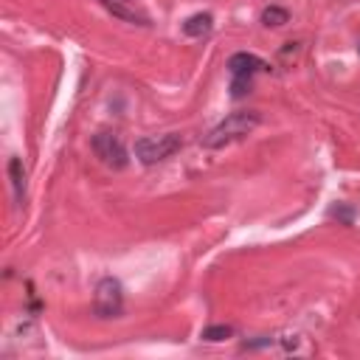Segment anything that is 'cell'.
<instances>
[{"mask_svg":"<svg viewBox=\"0 0 360 360\" xmlns=\"http://www.w3.org/2000/svg\"><path fill=\"white\" fill-rule=\"evenodd\" d=\"M93 152L110 169H124L130 163L127 146H124V141L116 132H99V135H93Z\"/></svg>","mask_w":360,"mask_h":360,"instance_id":"277c9868","label":"cell"},{"mask_svg":"<svg viewBox=\"0 0 360 360\" xmlns=\"http://www.w3.org/2000/svg\"><path fill=\"white\" fill-rule=\"evenodd\" d=\"M259 124H262V116H259L256 110H237V113L226 116L214 130H209L200 144H203L206 149H223V146H228V144H234V141L251 135Z\"/></svg>","mask_w":360,"mask_h":360,"instance_id":"6da1fadb","label":"cell"},{"mask_svg":"<svg viewBox=\"0 0 360 360\" xmlns=\"http://www.w3.org/2000/svg\"><path fill=\"white\" fill-rule=\"evenodd\" d=\"M93 312L99 318H118L124 312V287L118 279L104 276L93 293Z\"/></svg>","mask_w":360,"mask_h":360,"instance_id":"3957f363","label":"cell"},{"mask_svg":"<svg viewBox=\"0 0 360 360\" xmlns=\"http://www.w3.org/2000/svg\"><path fill=\"white\" fill-rule=\"evenodd\" d=\"M251 85H254L251 79H234V82H231V96H234V99H242L245 93H251Z\"/></svg>","mask_w":360,"mask_h":360,"instance_id":"30bf717a","label":"cell"},{"mask_svg":"<svg viewBox=\"0 0 360 360\" xmlns=\"http://www.w3.org/2000/svg\"><path fill=\"white\" fill-rule=\"evenodd\" d=\"M180 146H184V138L177 132H163V135H146L141 141H135V158L144 166H155L166 158H172Z\"/></svg>","mask_w":360,"mask_h":360,"instance_id":"7a4b0ae2","label":"cell"},{"mask_svg":"<svg viewBox=\"0 0 360 360\" xmlns=\"http://www.w3.org/2000/svg\"><path fill=\"white\" fill-rule=\"evenodd\" d=\"M9 177H12L15 200L23 203V195H26V169H23V160H20V158H12V160H9Z\"/></svg>","mask_w":360,"mask_h":360,"instance_id":"52a82bcc","label":"cell"},{"mask_svg":"<svg viewBox=\"0 0 360 360\" xmlns=\"http://www.w3.org/2000/svg\"><path fill=\"white\" fill-rule=\"evenodd\" d=\"M329 217H338L340 223L352 226V220H354V212H352V209H346V206H332V209H329Z\"/></svg>","mask_w":360,"mask_h":360,"instance_id":"8fae6325","label":"cell"},{"mask_svg":"<svg viewBox=\"0 0 360 360\" xmlns=\"http://www.w3.org/2000/svg\"><path fill=\"white\" fill-rule=\"evenodd\" d=\"M214 29V18L209 15V12H198V15H192L186 23H184V34L186 37H206L209 32Z\"/></svg>","mask_w":360,"mask_h":360,"instance_id":"8992f818","label":"cell"},{"mask_svg":"<svg viewBox=\"0 0 360 360\" xmlns=\"http://www.w3.org/2000/svg\"><path fill=\"white\" fill-rule=\"evenodd\" d=\"M200 338L209 340V343H220V340L234 338V326H228V324H214V326H206V329L200 332Z\"/></svg>","mask_w":360,"mask_h":360,"instance_id":"9c48e42d","label":"cell"},{"mask_svg":"<svg viewBox=\"0 0 360 360\" xmlns=\"http://www.w3.org/2000/svg\"><path fill=\"white\" fill-rule=\"evenodd\" d=\"M262 26H268V29H279V26H284V23H290V12L287 9H282V6H268V9H262Z\"/></svg>","mask_w":360,"mask_h":360,"instance_id":"ba28073f","label":"cell"},{"mask_svg":"<svg viewBox=\"0 0 360 360\" xmlns=\"http://www.w3.org/2000/svg\"><path fill=\"white\" fill-rule=\"evenodd\" d=\"M228 71H231V79H254V74L259 71H268V62L256 54H248V51H240L228 60Z\"/></svg>","mask_w":360,"mask_h":360,"instance_id":"5b68a950","label":"cell"},{"mask_svg":"<svg viewBox=\"0 0 360 360\" xmlns=\"http://www.w3.org/2000/svg\"><path fill=\"white\" fill-rule=\"evenodd\" d=\"M357 51H360V46H357Z\"/></svg>","mask_w":360,"mask_h":360,"instance_id":"7c38bea8","label":"cell"}]
</instances>
